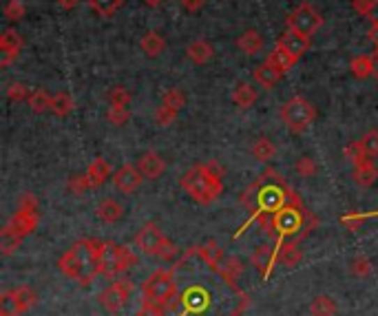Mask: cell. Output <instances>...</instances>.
Returning <instances> with one entry per match:
<instances>
[{
  "label": "cell",
  "instance_id": "27",
  "mask_svg": "<svg viewBox=\"0 0 378 316\" xmlns=\"http://www.w3.org/2000/svg\"><path fill=\"white\" fill-rule=\"evenodd\" d=\"M186 54L195 64H206L208 60L213 58V47L208 45L206 40H195V43L188 45Z\"/></svg>",
  "mask_w": 378,
  "mask_h": 316
},
{
  "label": "cell",
  "instance_id": "44",
  "mask_svg": "<svg viewBox=\"0 0 378 316\" xmlns=\"http://www.w3.org/2000/svg\"><path fill=\"white\" fill-rule=\"evenodd\" d=\"M349 272L354 276H368V274H372V261L368 257H356L351 261Z\"/></svg>",
  "mask_w": 378,
  "mask_h": 316
},
{
  "label": "cell",
  "instance_id": "9",
  "mask_svg": "<svg viewBox=\"0 0 378 316\" xmlns=\"http://www.w3.org/2000/svg\"><path fill=\"white\" fill-rule=\"evenodd\" d=\"M38 303V294L33 292L31 287L27 285H20L5 292L0 296V316H18L29 312L33 306Z\"/></svg>",
  "mask_w": 378,
  "mask_h": 316
},
{
  "label": "cell",
  "instance_id": "10",
  "mask_svg": "<svg viewBox=\"0 0 378 316\" xmlns=\"http://www.w3.org/2000/svg\"><path fill=\"white\" fill-rule=\"evenodd\" d=\"M285 22H288V29H294V31L303 33V36H312V33H317L321 29L323 18L310 3H303V5H298L296 9L290 11L288 18H285Z\"/></svg>",
  "mask_w": 378,
  "mask_h": 316
},
{
  "label": "cell",
  "instance_id": "5",
  "mask_svg": "<svg viewBox=\"0 0 378 316\" xmlns=\"http://www.w3.org/2000/svg\"><path fill=\"white\" fill-rule=\"evenodd\" d=\"M135 248L149 257H160V259H173L177 255V248L166 239V234L160 230L155 221H146L135 234Z\"/></svg>",
  "mask_w": 378,
  "mask_h": 316
},
{
  "label": "cell",
  "instance_id": "34",
  "mask_svg": "<svg viewBox=\"0 0 378 316\" xmlns=\"http://www.w3.org/2000/svg\"><path fill=\"white\" fill-rule=\"evenodd\" d=\"M343 155H345V160H347L351 166H356V164H361V162H365V160H372V157H370L368 153H365L361 140L349 142L347 146H345V151H343Z\"/></svg>",
  "mask_w": 378,
  "mask_h": 316
},
{
  "label": "cell",
  "instance_id": "15",
  "mask_svg": "<svg viewBox=\"0 0 378 316\" xmlns=\"http://www.w3.org/2000/svg\"><path fill=\"white\" fill-rule=\"evenodd\" d=\"M22 45H24V43H22V38L18 36V31L7 29V31L3 33V38H0V51H3V58H0V64H3V67H9V64L18 58Z\"/></svg>",
  "mask_w": 378,
  "mask_h": 316
},
{
  "label": "cell",
  "instance_id": "22",
  "mask_svg": "<svg viewBox=\"0 0 378 316\" xmlns=\"http://www.w3.org/2000/svg\"><path fill=\"white\" fill-rule=\"evenodd\" d=\"M237 47L243 51V54L255 56V54H259V51H262V47H264V38L259 36V31L248 29V31H243V33L237 38Z\"/></svg>",
  "mask_w": 378,
  "mask_h": 316
},
{
  "label": "cell",
  "instance_id": "42",
  "mask_svg": "<svg viewBox=\"0 0 378 316\" xmlns=\"http://www.w3.org/2000/svg\"><path fill=\"white\" fill-rule=\"evenodd\" d=\"M363 149H365V153H368L372 160L378 155V130L376 128H372V130H368V133L363 135Z\"/></svg>",
  "mask_w": 378,
  "mask_h": 316
},
{
  "label": "cell",
  "instance_id": "35",
  "mask_svg": "<svg viewBox=\"0 0 378 316\" xmlns=\"http://www.w3.org/2000/svg\"><path fill=\"white\" fill-rule=\"evenodd\" d=\"M312 316H334L336 314V303L330 296H317L310 306Z\"/></svg>",
  "mask_w": 378,
  "mask_h": 316
},
{
  "label": "cell",
  "instance_id": "21",
  "mask_svg": "<svg viewBox=\"0 0 378 316\" xmlns=\"http://www.w3.org/2000/svg\"><path fill=\"white\" fill-rule=\"evenodd\" d=\"M376 179H378V168L374 166L372 160H365V162L354 166V181L358 183V186L368 188V186H372V183H376Z\"/></svg>",
  "mask_w": 378,
  "mask_h": 316
},
{
  "label": "cell",
  "instance_id": "2",
  "mask_svg": "<svg viewBox=\"0 0 378 316\" xmlns=\"http://www.w3.org/2000/svg\"><path fill=\"white\" fill-rule=\"evenodd\" d=\"M179 183L190 200L199 206L213 204L215 200H219V195L224 193V181H221L219 173L211 164H197L188 168L186 173L181 175Z\"/></svg>",
  "mask_w": 378,
  "mask_h": 316
},
{
  "label": "cell",
  "instance_id": "49",
  "mask_svg": "<svg viewBox=\"0 0 378 316\" xmlns=\"http://www.w3.org/2000/svg\"><path fill=\"white\" fill-rule=\"evenodd\" d=\"M363 221H365V215H361V213H351V215H345V217H343V223H345L349 230H358Z\"/></svg>",
  "mask_w": 378,
  "mask_h": 316
},
{
  "label": "cell",
  "instance_id": "8",
  "mask_svg": "<svg viewBox=\"0 0 378 316\" xmlns=\"http://www.w3.org/2000/svg\"><path fill=\"white\" fill-rule=\"evenodd\" d=\"M7 226L14 232H18L22 239L33 232V228L38 226V200L31 193L22 195V200L18 202V210L14 213V217H11V221L7 223Z\"/></svg>",
  "mask_w": 378,
  "mask_h": 316
},
{
  "label": "cell",
  "instance_id": "24",
  "mask_svg": "<svg viewBox=\"0 0 378 316\" xmlns=\"http://www.w3.org/2000/svg\"><path fill=\"white\" fill-rule=\"evenodd\" d=\"M139 47H142V51H144L149 58H158V56L164 54L166 43H164V38L158 31H149L146 36H142Z\"/></svg>",
  "mask_w": 378,
  "mask_h": 316
},
{
  "label": "cell",
  "instance_id": "4",
  "mask_svg": "<svg viewBox=\"0 0 378 316\" xmlns=\"http://www.w3.org/2000/svg\"><path fill=\"white\" fill-rule=\"evenodd\" d=\"M137 263V257L131 248L117 246L113 241H102L98 250V270L104 276H117L124 274L128 268Z\"/></svg>",
  "mask_w": 378,
  "mask_h": 316
},
{
  "label": "cell",
  "instance_id": "51",
  "mask_svg": "<svg viewBox=\"0 0 378 316\" xmlns=\"http://www.w3.org/2000/svg\"><path fill=\"white\" fill-rule=\"evenodd\" d=\"M368 38H370V43H374L378 47V22H372V27L368 31Z\"/></svg>",
  "mask_w": 378,
  "mask_h": 316
},
{
  "label": "cell",
  "instance_id": "12",
  "mask_svg": "<svg viewBox=\"0 0 378 316\" xmlns=\"http://www.w3.org/2000/svg\"><path fill=\"white\" fill-rule=\"evenodd\" d=\"M111 179H113L115 190H120V193L128 195V193H135V190L142 186V179H144V175L139 173V168H137V166L124 164V166H120V168L115 170Z\"/></svg>",
  "mask_w": 378,
  "mask_h": 316
},
{
  "label": "cell",
  "instance_id": "43",
  "mask_svg": "<svg viewBox=\"0 0 378 316\" xmlns=\"http://www.w3.org/2000/svg\"><path fill=\"white\" fill-rule=\"evenodd\" d=\"M294 170L301 177H312V175L317 173V164H315L312 157H298L296 164H294Z\"/></svg>",
  "mask_w": 378,
  "mask_h": 316
},
{
  "label": "cell",
  "instance_id": "25",
  "mask_svg": "<svg viewBox=\"0 0 378 316\" xmlns=\"http://www.w3.org/2000/svg\"><path fill=\"white\" fill-rule=\"evenodd\" d=\"M27 104H29V109L33 111V113H47V111H51V104H54V98H51L47 91H43V89H36V91H31L29 93V98H27Z\"/></svg>",
  "mask_w": 378,
  "mask_h": 316
},
{
  "label": "cell",
  "instance_id": "28",
  "mask_svg": "<svg viewBox=\"0 0 378 316\" xmlns=\"http://www.w3.org/2000/svg\"><path fill=\"white\" fill-rule=\"evenodd\" d=\"M272 67H275L277 71H281V73H285V71H290L294 64H296V58L294 56H290L288 51H283V49H279V47H275V51L266 58Z\"/></svg>",
  "mask_w": 378,
  "mask_h": 316
},
{
  "label": "cell",
  "instance_id": "13",
  "mask_svg": "<svg viewBox=\"0 0 378 316\" xmlns=\"http://www.w3.org/2000/svg\"><path fill=\"white\" fill-rule=\"evenodd\" d=\"M277 47L283 49V51H288L290 56H294V58L298 60L303 54H308V49H310V36H303V33H298V31H294V29H288V31H283V33L277 38Z\"/></svg>",
  "mask_w": 378,
  "mask_h": 316
},
{
  "label": "cell",
  "instance_id": "3",
  "mask_svg": "<svg viewBox=\"0 0 378 316\" xmlns=\"http://www.w3.org/2000/svg\"><path fill=\"white\" fill-rule=\"evenodd\" d=\"M308 210L303 208L301 200L298 202H290L285 204L283 208H279L277 213H272L268 219L262 217L264 230L272 236L275 241H281L283 236H292V234H298V230H305L308 226Z\"/></svg>",
  "mask_w": 378,
  "mask_h": 316
},
{
  "label": "cell",
  "instance_id": "6",
  "mask_svg": "<svg viewBox=\"0 0 378 316\" xmlns=\"http://www.w3.org/2000/svg\"><path fill=\"white\" fill-rule=\"evenodd\" d=\"M317 111L315 107L301 96H294L281 107V120L288 126L292 133H305L310 128V124L315 122Z\"/></svg>",
  "mask_w": 378,
  "mask_h": 316
},
{
  "label": "cell",
  "instance_id": "17",
  "mask_svg": "<svg viewBox=\"0 0 378 316\" xmlns=\"http://www.w3.org/2000/svg\"><path fill=\"white\" fill-rule=\"evenodd\" d=\"M301 259H303V253H301V248H298L296 239L277 248V261L285 268H296L298 263H301Z\"/></svg>",
  "mask_w": 378,
  "mask_h": 316
},
{
  "label": "cell",
  "instance_id": "29",
  "mask_svg": "<svg viewBox=\"0 0 378 316\" xmlns=\"http://www.w3.org/2000/svg\"><path fill=\"white\" fill-rule=\"evenodd\" d=\"M181 299H184L188 312H202L208 306V296H206V292L202 287H190Z\"/></svg>",
  "mask_w": 378,
  "mask_h": 316
},
{
  "label": "cell",
  "instance_id": "41",
  "mask_svg": "<svg viewBox=\"0 0 378 316\" xmlns=\"http://www.w3.org/2000/svg\"><path fill=\"white\" fill-rule=\"evenodd\" d=\"M186 314H188V308L181 296H173L164 306V316H186Z\"/></svg>",
  "mask_w": 378,
  "mask_h": 316
},
{
  "label": "cell",
  "instance_id": "20",
  "mask_svg": "<svg viewBox=\"0 0 378 316\" xmlns=\"http://www.w3.org/2000/svg\"><path fill=\"white\" fill-rule=\"evenodd\" d=\"M252 73H255V80L262 84L264 89H272V86H275V84L281 80V75H283L281 71H277L275 67H272L268 60L259 64V67H257Z\"/></svg>",
  "mask_w": 378,
  "mask_h": 316
},
{
  "label": "cell",
  "instance_id": "52",
  "mask_svg": "<svg viewBox=\"0 0 378 316\" xmlns=\"http://www.w3.org/2000/svg\"><path fill=\"white\" fill-rule=\"evenodd\" d=\"M58 5L64 9V11H71V9H75V5H77V0H58Z\"/></svg>",
  "mask_w": 378,
  "mask_h": 316
},
{
  "label": "cell",
  "instance_id": "36",
  "mask_svg": "<svg viewBox=\"0 0 378 316\" xmlns=\"http://www.w3.org/2000/svg\"><path fill=\"white\" fill-rule=\"evenodd\" d=\"M162 104H166V107H171V109L179 111L181 107H186V96L181 93V89L171 86V89H166V91H164V96H162Z\"/></svg>",
  "mask_w": 378,
  "mask_h": 316
},
{
  "label": "cell",
  "instance_id": "46",
  "mask_svg": "<svg viewBox=\"0 0 378 316\" xmlns=\"http://www.w3.org/2000/svg\"><path fill=\"white\" fill-rule=\"evenodd\" d=\"M29 93H31V91H27V86H24V84H11L7 89V96H9L11 102H27Z\"/></svg>",
  "mask_w": 378,
  "mask_h": 316
},
{
  "label": "cell",
  "instance_id": "1",
  "mask_svg": "<svg viewBox=\"0 0 378 316\" xmlns=\"http://www.w3.org/2000/svg\"><path fill=\"white\" fill-rule=\"evenodd\" d=\"M98 239H80L75 241L67 253L58 259V268L64 276L77 281L80 285H89L100 274L98 270Z\"/></svg>",
  "mask_w": 378,
  "mask_h": 316
},
{
  "label": "cell",
  "instance_id": "56",
  "mask_svg": "<svg viewBox=\"0 0 378 316\" xmlns=\"http://www.w3.org/2000/svg\"><path fill=\"white\" fill-rule=\"evenodd\" d=\"M376 3H378V0H376Z\"/></svg>",
  "mask_w": 378,
  "mask_h": 316
},
{
  "label": "cell",
  "instance_id": "39",
  "mask_svg": "<svg viewBox=\"0 0 378 316\" xmlns=\"http://www.w3.org/2000/svg\"><path fill=\"white\" fill-rule=\"evenodd\" d=\"M177 113L179 111L166 107V104H160V107L155 109V122H158L160 126H171L177 120Z\"/></svg>",
  "mask_w": 378,
  "mask_h": 316
},
{
  "label": "cell",
  "instance_id": "40",
  "mask_svg": "<svg viewBox=\"0 0 378 316\" xmlns=\"http://www.w3.org/2000/svg\"><path fill=\"white\" fill-rule=\"evenodd\" d=\"M107 120H109L113 126H124L128 120H131V111H128V109H122V107H109V111H107Z\"/></svg>",
  "mask_w": 378,
  "mask_h": 316
},
{
  "label": "cell",
  "instance_id": "48",
  "mask_svg": "<svg viewBox=\"0 0 378 316\" xmlns=\"http://www.w3.org/2000/svg\"><path fill=\"white\" fill-rule=\"evenodd\" d=\"M351 7H354V11H358L361 16L370 18L372 9H374V0H351Z\"/></svg>",
  "mask_w": 378,
  "mask_h": 316
},
{
  "label": "cell",
  "instance_id": "32",
  "mask_svg": "<svg viewBox=\"0 0 378 316\" xmlns=\"http://www.w3.org/2000/svg\"><path fill=\"white\" fill-rule=\"evenodd\" d=\"M73 109H75V102H73V98L69 93H64V91H62V93L54 96V104H51V111H54V115L67 117V115L73 113Z\"/></svg>",
  "mask_w": 378,
  "mask_h": 316
},
{
  "label": "cell",
  "instance_id": "16",
  "mask_svg": "<svg viewBox=\"0 0 378 316\" xmlns=\"http://www.w3.org/2000/svg\"><path fill=\"white\" fill-rule=\"evenodd\" d=\"M275 263H277V248L264 243V246H259V248L255 250L252 266L259 270V274H262L264 279L270 274V270H272V266H275Z\"/></svg>",
  "mask_w": 378,
  "mask_h": 316
},
{
  "label": "cell",
  "instance_id": "30",
  "mask_svg": "<svg viewBox=\"0 0 378 316\" xmlns=\"http://www.w3.org/2000/svg\"><path fill=\"white\" fill-rule=\"evenodd\" d=\"M349 71L354 77L358 80H365V77L374 75V64H372V58L370 56H356L354 60L349 62Z\"/></svg>",
  "mask_w": 378,
  "mask_h": 316
},
{
  "label": "cell",
  "instance_id": "53",
  "mask_svg": "<svg viewBox=\"0 0 378 316\" xmlns=\"http://www.w3.org/2000/svg\"><path fill=\"white\" fill-rule=\"evenodd\" d=\"M372 64H374V77L378 80V47H376L374 56H372Z\"/></svg>",
  "mask_w": 378,
  "mask_h": 316
},
{
  "label": "cell",
  "instance_id": "55",
  "mask_svg": "<svg viewBox=\"0 0 378 316\" xmlns=\"http://www.w3.org/2000/svg\"><path fill=\"white\" fill-rule=\"evenodd\" d=\"M144 3H146L149 7H160V5H162V0H144Z\"/></svg>",
  "mask_w": 378,
  "mask_h": 316
},
{
  "label": "cell",
  "instance_id": "47",
  "mask_svg": "<svg viewBox=\"0 0 378 316\" xmlns=\"http://www.w3.org/2000/svg\"><path fill=\"white\" fill-rule=\"evenodd\" d=\"M137 316H164V306H158V303L146 301L142 310L137 312Z\"/></svg>",
  "mask_w": 378,
  "mask_h": 316
},
{
  "label": "cell",
  "instance_id": "33",
  "mask_svg": "<svg viewBox=\"0 0 378 316\" xmlns=\"http://www.w3.org/2000/svg\"><path fill=\"white\" fill-rule=\"evenodd\" d=\"M89 5H91V9H93L98 16L111 18L115 11L124 5V0H89Z\"/></svg>",
  "mask_w": 378,
  "mask_h": 316
},
{
  "label": "cell",
  "instance_id": "18",
  "mask_svg": "<svg viewBox=\"0 0 378 316\" xmlns=\"http://www.w3.org/2000/svg\"><path fill=\"white\" fill-rule=\"evenodd\" d=\"M257 100H259L257 89L252 84H248V82H239L237 86H234V91H232V102L237 104L239 109H243V111L252 109Z\"/></svg>",
  "mask_w": 378,
  "mask_h": 316
},
{
  "label": "cell",
  "instance_id": "38",
  "mask_svg": "<svg viewBox=\"0 0 378 316\" xmlns=\"http://www.w3.org/2000/svg\"><path fill=\"white\" fill-rule=\"evenodd\" d=\"M67 188L73 193V195H84L86 190H91L93 188V183H91V179H89V175H73L69 181H67Z\"/></svg>",
  "mask_w": 378,
  "mask_h": 316
},
{
  "label": "cell",
  "instance_id": "19",
  "mask_svg": "<svg viewBox=\"0 0 378 316\" xmlns=\"http://www.w3.org/2000/svg\"><path fill=\"white\" fill-rule=\"evenodd\" d=\"M96 215L100 221L104 223H115V221H120L122 215H124V208L122 204H117L115 200H111V197H107V200H102L96 208Z\"/></svg>",
  "mask_w": 378,
  "mask_h": 316
},
{
  "label": "cell",
  "instance_id": "26",
  "mask_svg": "<svg viewBox=\"0 0 378 316\" xmlns=\"http://www.w3.org/2000/svg\"><path fill=\"white\" fill-rule=\"evenodd\" d=\"M275 155H277V146L272 144L268 137H259L255 144H252V157L257 162H270V160H275Z\"/></svg>",
  "mask_w": 378,
  "mask_h": 316
},
{
  "label": "cell",
  "instance_id": "50",
  "mask_svg": "<svg viewBox=\"0 0 378 316\" xmlns=\"http://www.w3.org/2000/svg\"><path fill=\"white\" fill-rule=\"evenodd\" d=\"M206 5V0H181V7H184L188 14H195Z\"/></svg>",
  "mask_w": 378,
  "mask_h": 316
},
{
  "label": "cell",
  "instance_id": "54",
  "mask_svg": "<svg viewBox=\"0 0 378 316\" xmlns=\"http://www.w3.org/2000/svg\"><path fill=\"white\" fill-rule=\"evenodd\" d=\"M370 20L378 22V3H376V0H374V9H372V14H370Z\"/></svg>",
  "mask_w": 378,
  "mask_h": 316
},
{
  "label": "cell",
  "instance_id": "31",
  "mask_svg": "<svg viewBox=\"0 0 378 316\" xmlns=\"http://www.w3.org/2000/svg\"><path fill=\"white\" fill-rule=\"evenodd\" d=\"M22 243V236L18 232H14L9 226L3 228V232H0V248H3V255L9 257L14 250H18Z\"/></svg>",
  "mask_w": 378,
  "mask_h": 316
},
{
  "label": "cell",
  "instance_id": "37",
  "mask_svg": "<svg viewBox=\"0 0 378 316\" xmlns=\"http://www.w3.org/2000/svg\"><path fill=\"white\" fill-rule=\"evenodd\" d=\"M133 96H131V91L124 89V86H113L109 91V102H111V107H122V109H128V104H131Z\"/></svg>",
  "mask_w": 378,
  "mask_h": 316
},
{
  "label": "cell",
  "instance_id": "11",
  "mask_svg": "<svg viewBox=\"0 0 378 316\" xmlns=\"http://www.w3.org/2000/svg\"><path fill=\"white\" fill-rule=\"evenodd\" d=\"M131 294H133V281L131 279H117L107 289H102L100 292V306L107 312L115 314L126 306Z\"/></svg>",
  "mask_w": 378,
  "mask_h": 316
},
{
  "label": "cell",
  "instance_id": "45",
  "mask_svg": "<svg viewBox=\"0 0 378 316\" xmlns=\"http://www.w3.org/2000/svg\"><path fill=\"white\" fill-rule=\"evenodd\" d=\"M5 16L9 20H22L24 18V5L20 3V0H9V3L5 5Z\"/></svg>",
  "mask_w": 378,
  "mask_h": 316
},
{
  "label": "cell",
  "instance_id": "23",
  "mask_svg": "<svg viewBox=\"0 0 378 316\" xmlns=\"http://www.w3.org/2000/svg\"><path fill=\"white\" fill-rule=\"evenodd\" d=\"M86 175H89L91 183H93V188L102 186V183L107 181L109 177H113V175H111V166H109V162H107V160H102V157H98V160L91 162V166H89V170H86Z\"/></svg>",
  "mask_w": 378,
  "mask_h": 316
},
{
  "label": "cell",
  "instance_id": "7",
  "mask_svg": "<svg viewBox=\"0 0 378 316\" xmlns=\"http://www.w3.org/2000/svg\"><path fill=\"white\" fill-rule=\"evenodd\" d=\"M173 296H177L173 270H155L144 283V299L158 306H166Z\"/></svg>",
  "mask_w": 378,
  "mask_h": 316
},
{
  "label": "cell",
  "instance_id": "14",
  "mask_svg": "<svg viewBox=\"0 0 378 316\" xmlns=\"http://www.w3.org/2000/svg\"><path fill=\"white\" fill-rule=\"evenodd\" d=\"M137 168H139V173L144 175V179H160L166 173V162L162 160L160 153L146 151L137 160Z\"/></svg>",
  "mask_w": 378,
  "mask_h": 316
}]
</instances>
